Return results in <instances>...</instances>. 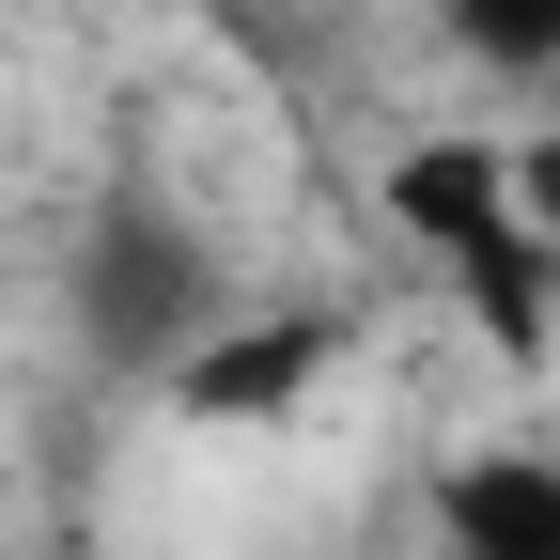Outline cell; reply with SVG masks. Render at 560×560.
Listing matches in <instances>:
<instances>
[{
	"instance_id": "1",
	"label": "cell",
	"mask_w": 560,
	"mask_h": 560,
	"mask_svg": "<svg viewBox=\"0 0 560 560\" xmlns=\"http://www.w3.org/2000/svg\"><path fill=\"white\" fill-rule=\"evenodd\" d=\"M327 374H342V312H249V327L172 342L156 405L187 420V436H265V420H296Z\"/></svg>"
},
{
	"instance_id": "2",
	"label": "cell",
	"mask_w": 560,
	"mask_h": 560,
	"mask_svg": "<svg viewBox=\"0 0 560 560\" xmlns=\"http://www.w3.org/2000/svg\"><path fill=\"white\" fill-rule=\"evenodd\" d=\"M79 342L109 374H172V342H202V234L125 202V219L79 249Z\"/></svg>"
},
{
	"instance_id": "3",
	"label": "cell",
	"mask_w": 560,
	"mask_h": 560,
	"mask_svg": "<svg viewBox=\"0 0 560 560\" xmlns=\"http://www.w3.org/2000/svg\"><path fill=\"white\" fill-rule=\"evenodd\" d=\"M389 234L420 249V265H467V249H499V234H529L514 219V140H405V156H389Z\"/></svg>"
},
{
	"instance_id": "4",
	"label": "cell",
	"mask_w": 560,
	"mask_h": 560,
	"mask_svg": "<svg viewBox=\"0 0 560 560\" xmlns=\"http://www.w3.org/2000/svg\"><path fill=\"white\" fill-rule=\"evenodd\" d=\"M436 545L452 560H560V452H467L436 482Z\"/></svg>"
},
{
	"instance_id": "5",
	"label": "cell",
	"mask_w": 560,
	"mask_h": 560,
	"mask_svg": "<svg viewBox=\"0 0 560 560\" xmlns=\"http://www.w3.org/2000/svg\"><path fill=\"white\" fill-rule=\"evenodd\" d=\"M482 79H560V0H436Z\"/></svg>"
},
{
	"instance_id": "6",
	"label": "cell",
	"mask_w": 560,
	"mask_h": 560,
	"mask_svg": "<svg viewBox=\"0 0 560 560\" xmlns=\"http://www.w3.org/2000/svg\"><path fill=\"white\" fill-rule=\"evenodd\" d=\"M514 219H529V249L560 265V140H514Z\"/></svg>"
}]
</instances>
